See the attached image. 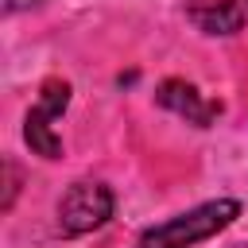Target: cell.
Returning a JSON list of instances; mask_svg holds the SVG:
<instances>
[{
  "label": "cell",
  "instance_id": "8992f818",
  "mask_svg": "<svg viewBox=\"0 0 248 248\" xmlns=\"http://www.w3.org/2000/svg\"><path fill=\"white\" fill-rule=\"evenodd\" d=\"M4 170H8V198H4V209L12 205V198H16V190H19V174H16V167L12 163H4Z\"/></svg>",
  "mask_w": 248,
  "mask_h": 248
},
{
  "label": "cell",
  "instance_id": "7a4b0ae2",
  "mask_svg": "<svg viewBox=\"0 0 248 248\" xmlns=\"http://www.w3.org/2000/svg\"><path fill=\"white\" fill-rule=\"evenodd\" d=\"M112 217V190L105 182H93V178H81L74 182L62 202H58V229L66 236H81V232H93L101 229L105 221Z\"/></svg>",
  "mask_w": 248,
  "mask_h": 248
},
{
  "label": "cell",
  "instance_id": "3957f363",
  "mask_svg": "<svg viewBox=\"0 0 248 248\" xmlns=\"http://www.w3.org/2000/svg\"><path fill=\"white\" fill-rule=\"evenodd\" d=\"M66 105H70V85L58 81V78L43 81L39 105H35V108L27 112V120H23V140H27V147H31L35 155H43V159H58V155H62V140H58V132H54V120L66 112Z\"/></svg>",
  "mask_w": 248,
  "mask_h": 248
},
{
  "label": "cell",
  "instance_id": "5b68a950",
  "mask_svg": "<svg viewBox=\"0 0 248 248\" xmlns=\"http://www.w3.org/2000/svg\"><path fill=\"white\" fill-rule=\"evenodd\" d=\"M190 19L205 35H236L248 23V0H194Z\"/></svg>",
  "mask_w": 248,
  "mask_h": 248
},
{
  "label": "cell",
  "instance_id": "52a82bcc",
  "mask_svg": "<svg viewBox=\"0 0 248 248\" xmlns=\"http://www.w3.org/2000/svg\"><path fill=\"white\" fill-rule=\"evenodd\" d=\"M39 0H4V12H19V8H31Z\"/></svg>",
  "mask_w": 248,
  "mask_h": 248
},
{
  "label": "cell",
  "instance_id": "277c9868",
  "mask_svg": "<svg viewBox=\"0 0 248 248\" xmlns=\"http://www.w3.org/2000/svg\"><path fill=\"white\" fill-rule=\"evenodd\" d=\"M155 101L163 105V108H170V112H178V116H186L190 124H198V128H209L217 116H221V101H209V97H202L190 81H182V78H167L159 89H155Z\"/></svg>",
  "mask_w": 248,
  "mask_h": 248
},
{
  "label": "cell",
  "instance_id": "6da1fadb",
  "mask_svg": "<svg viewBox=\"0 0 248 248\" xmlns=\"http://www.w3.org/2000/svg\"><path fill=\"white\" fill-rule=\"evenodd\" d=\"M240 217V202L236 198H217V202H202L155 229H147L140 236L136 248H194L209 236H217L221 229H229Z\"/></svg>",
  "mask_w": 248,
  "mask_h": 248
}]
</instances>
